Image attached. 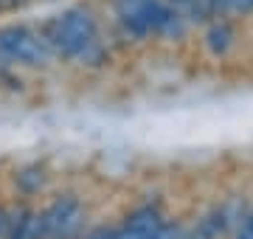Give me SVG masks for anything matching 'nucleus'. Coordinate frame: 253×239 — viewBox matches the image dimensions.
<instances>
[{"label":"nucleus","mask_w":253,"mask_h":239,"mask_svg":"<svg viewBox=\"0 0 253 239\" xmlns=\"http://www.w3.org/2000/svg\"><path fill=\"white\" fill-rule=\"evenodd\" d=\"M31 0H9V9H26Z\"/></svg>","instance_id":"6e6552de"},{"label":"nucleus","mask_w":253,"mask_h":239,"mask_svg":"<svg viewBox=\"0 0 253 239\" xmlns=\"http://www.w3.org/2000/svg\"><path fill=\"white\" fill-rule=\"evenodd\" d=\"M222 3V11H231V14H251L253 11V0H219Z\"/></svg>","instance_id":"423d86ee"},{"label":"nucleus","mask_w":253,"mask_h":239,"mask_svg":"<svg viewBox=\"0 0 253 239\" xmlns=\"http://www.w3.org/2000/svg\"><path fill=\"white\" fill-rule=\"evenodd\" d=\"M169 6L186 20V26H208L225 14L219 0H169Z\"/></svg>","instance_id":"20e7f679"},{"label":"nucleus","mask_w":253,"mask_h":239,"mask_svg":"<svg viewBox=\"0 0 253 239\" xmlns=\"http://www.w3.org/2000/svg\"><path fill=\"white\" fill-rule=\"evenodd\" d=\"M6 225H9V217L6 211H0V234H6Z\"/></svg>","instance_id":"1a4fd4ad"},{"label":"nucleus","mask_w":253,"mask_h":239,"mask_svg":"<svg viewBox=\"0 0 253 239\" xmlns=\"http://www.w3.org/2000/svg\"><path fill=\"white\" fill-rule=\"evenodd\" d=\"M239 239H253V214L245 220V225H242V234H239Z\"/></svg>","instance_id":"0eeeda50"},{"label":"nucleus","mask_w":253,"mask_h":239,"mask_svg":"<svg viewBox=\"0 0 253 239\" xmlns=\"http://www.w3.org/2000/svg\"><path fill=\"white\" fill-rule=\"evenodd\" d=\"M234 26L228 23L225 17H217V20H211L206 26V48L211 51L214 56H222L228 54V48L234 45Z\"/></svg>","instance_id":"39448f33"},{"label":"nucleus","mask_w":253,"mask_h":239,"mask_svg":"<svg viewBox=\"0 0 253 239\" xmlns=\"http://www.w3.org/2000/svg\"><path fill=\"white\" fill-rule=\"evenodd\" d=\"M113 14L118 26L135 40H180L189 31L186 20L169 6V0H113Z\"/></svg>","instance_id":"f03ea898"},{"label":"nucleus","mask_w":253,"mask_h":239,"mask_svg":"<svg viewBox=\"0 0 253 239\" xmlns=\"http://www.w3.org/2000/svg\"><path fill=\"white\" fill-rule=\"evenodd\" d=\"M9 9V0H0V11H6Z\"/></svg>","instance_id":"9d476101"},{"label":"nucleus","mask_w":253,"mask_h":239,"mask_svg":"<svg viewBox=\"0 0 253 239\" xmlns=\"http://www.w3.org/2000/svg\"><path fill=\"white\" fill-rule=\"evenodd\" d=\"M42 37L51 45L54 56L71 59L76 65H99L104 59L99 23L93 17V11L84 6H71L54 14L42 28Z\"/></svg>","instance_id":"f257e3e1"},{"label":"nucleus","mask_w":253,"mask_h":239,"mask_svg":"<svg viewBox=\"0 0 253 239\" xmlns=\"http://www.w3.org/2000/svg\"><path fill=\"white\" fill-rule=\"evenodd\" d=\"M0 56L9 65L45 68L54 59V51L45 42L42 31H34L23 23H9V26H0Z\"/></svg>","instance_id":"7ed1b4c3"}]
</instances>
